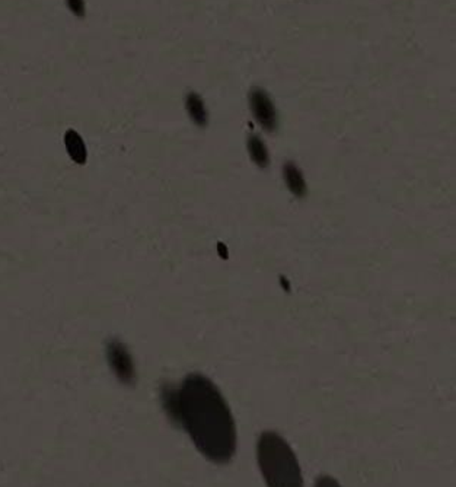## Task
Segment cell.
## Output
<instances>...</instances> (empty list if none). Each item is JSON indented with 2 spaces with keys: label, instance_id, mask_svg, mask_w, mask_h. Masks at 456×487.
Masks as SVG:
<instances>
[{
  "label": "cell",
  "instance_id": "6da1fadb",
  "mask_svg": "<svg viewBox=\"0 0 456 487\" xmlns=\"http://www.w3.org/2000/svg\"><path fill=\"white\" fill-rule=\"evenodd\" d=\"M161 401L168 417L189 433L201 456L216 464L233 458L238 446L235 419L212 379L190 374L179 387H162Z\"/></svg>",
  "mask_w": 456,
  "mask_h": 487
},
{
  "label": "cell",
  "instance_id": "7a4b0ae2",
  "mask_svg": "<svg viewBox=\"0 0 456 487\" xmlns=\"http://www.w3.org/2000/svg\"><path fill=\"white\" fill-rule=\"evenodd\" d=\"M257 461L267 487H303L295 451L277 432L265 430L260 435Z\"/></svg>",
  "mask_w": 456,
  "mask_h": 487
},
{
  "label": "cell",
  "instance_id": "3957f363",
  "mask_svg": "<svg viewBox=\"0 0 456 487\" xmlns=\"http://www.w3.org/2000/svg\"><path fill=\"white\" fill-rule=\"evenodd\" d=\"M107 361L111 366L114 375L123 384H133L136 381V366H134L133 356L120 340H111L105 349Z\"/></svg>",
  "mask_w": 456,
  "mask_h": 487
},
{
  "label": "cell",
  "instance_id": "277c9868",
  "mask_svg": "<svg viewBox=\"0 0 456 487\" xmlns=\"http://www.w3.org/2000/svg\"><path fill=\"white\" fill-rule=\"evenodd\" d=\"M249 106L256 120L267 131H274L277 127V112L273 101L270 99L265 91L256 88L249 95Z\"/></svg>",
  "mask_w": 456,
  "mask_h": 487
},
{
  "label": "cell",
  "instance_id": "5b68a950",
  "mask_svg": "<svg viewBox=\"0 0 456 487\" xmlns=\"http://www.w3.org/2000/svg\"><path fill=\"white\" fill-rule=\"evenodd\" d=\"M64 146L67 154L72 158L73 162L82 165L87 162L88 158V150H87V145L83 142V139L80 138V134L75 130H67L64 133Z\"/></svg>",
  "mask_w": 456,
  "mask_h": 487
},
{
  "label": "cell",
  "instance_id": "8992f818",
  "mask_svg": "<svg viewBox=\"0 0 456 487\" xmlns=\"http://www.w3.org/2000/svg\"><path fill=\"white\" fill-rule=\"evenodd\" d=\"M283 174H284V181L287 184V189L290 190V193L296 197H303L307 194V181L303 178V174L300 173L299 168L292 163L287 162L283 168Z\"/></svg>",
  "mask_w": 456,
  "mask_h": 487
},
{
  "label": "cell",
  "instance_id": "52a82bcc",
  "mask_svg": "<svg viewBox=\"0 0 456 487\" xmlns=\"http://www.w3.org/2000/svg\"><path fill=\"white\" fill-rule=\"evenodd\" d=\"M185 108H187L190 119L197 126L205 127L207 124L209 117H207L205 103H203V99L196 92H190L187 96H185Z\"/></svg>",
  "mask_w": 456,
  "mask_h": 487
},
{
  "label": "cell",
  "instance_id": "ba28073f",
  "mask_svg": "<svg viewBox=\"0 0 456 487\" xmlns=\"http://www.w3.org/2000/svg\"><path fill=\"white\" fill-rule=\"evenodd\" d=\"M248 152L251 155V159L254 161L258 166L265 168L270 163V155H268L267 146L260 138L251 136L248 139Z\"/></svg>",
  "mask_w": 456,
  "mask_h": 487
},
{
  "label": "cell",
  "instance_id": "9c48e42d",
  "mask_svg": "<svg viewBox=\"0 0 456 487\" xmlns=\"http://www.w3.org/2000/svg\"><path fill=\"white\" fill-rule=\"evenodd\" d=\"M67 8L72 10V13H75L79 18H82L83 15H85V0H66Z\"/></svg>",
  "mask_w": 456,
  "mask_h": 487
},
{
  "label": "cell",
  "instance_id": "30bf717a",
  "mask_svg": "<svg viewBox=\"0 0 456 487\" xmlns=\"http://www.w3.org/2000/svg\"><path fill=\"white\" fill-rule=\"evenodd\" d=\"M314 487H343V486L331 476H319Z\"/></svg>",
  "mask_w": 456,
  "mask_h": 487
}]
</instances>
